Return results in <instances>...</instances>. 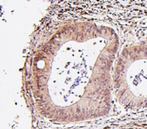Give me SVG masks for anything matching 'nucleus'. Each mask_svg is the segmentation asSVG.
<instances>
[{
    "mask_svg": "<svg viewBox=\"0 0 147 129\" xmlns=\"http://www.w3.org/2000/svg\"><path fill=\"white\" fill-rule=\"evenodd\" d=\"M119 47L116 31L102 23H59L42 32L28 60V84L37 112L67 123L108 114Z\"/></svg>",
    "mask_w": 147,
    "mask_h": 129,
    "instance_id": "nucleus-1",
    "label": "nucleus"
},
{
    "mask_svg": "<svg viewBox=\"0 0 147 129\" xmlns=\"http://www.w3.org/2000/svg\"><path fill=\"white\" fill-rule=\"evenodd\" d=\"M113 89L119 102L129 108L147 107V36L118 54Z\"/></svg>",
    "mask_w": 147,
    "mask_h": 129,
    "instance_id": "nucleus-2",
    "label": "nucleus"
}]
</instances>
